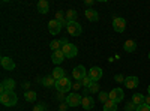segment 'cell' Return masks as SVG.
Instances as JSON below:
<instances>
[{
	"mask_svg": "<svg viewBox=\"0 0 150 111\" xmlns=\"http://www.w3.org/2000/svg\"><path fill=\"white\" fill-rule=\"evenodd\" d=\"M18 96L15 95V92H5L0 95V102H2L5 107H14L17 105Z\"/></svg>",
	"mask_w": 150,
	"mask_h": 111,
	"instance_id": "cell-1",
	"label": "cell"
},
{
	"mask_svg": "<svg viewBox=\"0 0 150 111\" xmlns=\"http://www.w3.org/2000/svg\"><path fill=\"white\" fill-rule=\"evenodd\" d=\"M54 87L57 89V92H62V93H66V92H69L71 89H72V83L69 81V78H62V80H59V81H56V86Z\"/></svg>",
	"mask_w": 150,
	"mask_h": 111,
	"instance_id": "cell-2",
	"label": "cell"
},
{
	"mask_svg": "<svg viewBox=\"0 0 150 111\" xmlns=\"http://www.w3.org/2000/svg\"><path fill=\"white\" fill-rule=\"evenodd\" d=\"M83 102V98H81V95H78V93H69L68 96H66V104L69 105V107H78L80 104Z\"/></svg>",
	"mask_w": 150,
	"mask_h": 111,
	"instance_id": "cell-3",
	"label": "cell"
},
{
	"mask_svg": "<svg viewBox=\"0 0 150 111\" xmlns=\"http://www.w3.org/2000/svg\"><path fill=\"white\" fill-rule=\"evenodd\" d=\"M66 29H68V33H69L71 36H80V35H81V32H83V27H81V24H78L77 21L68 23Z\"/></svg>",
	"mask_w": 150,
	"mask_h": 111,
	"instance_id": "cell-4",
	"label": "cell"
},
{
	"mask_svg": "<svg viewBox=\"0 0 150 111\" xmlns=\"http://www.w3.org/2000/svg\"><path fill=\"white\" fill-rule=\"evenodd\" d=\"M62 51H63V54H65L66 59H72V57H75V56L78 54V48L75 47L74 44H68L65 47H62Z\"/></svg>",
	"mask_w": 150,
	"mask_h": 111,
	"instance_id": "cell-5",
	"label": "cell"
},
{
	"mask_svg": "<svg viewBox=\"0 0 150 111\" xmlns=\"http://www.w3.org/2000/svg\"><path fill=\"white\" fill-rule=\"evenodd\" d=\"M108 96H110V99H111V101H114L116 104H119V102L123 101L125 93H123V90H122L120 87H116V89H112V90L108 93Z\"/></svg>",
	"mask_w": 150,
	"mask_h": 111,
	"instance_id": "cell-6",
	"label": "cell"
},
{
	"mask_svg": "<svg viewBox=\"0 0 150 111\" xmlns=\"http://www.w3.org/2000/svg\"><path fill=\"white\" fill-rule=\"evenodd\" d=\"M87 75L90 77V80H92L93 83H98L99 80L102 78V69L99 68V66H92L90 71L87 72Z\"/></svg>",
	"mask_w": 150,
	"mask_h": 111,
	"instance_id": "cell-7",
	"label": "cell"
},
{
	"mask_svg": "<svg viewBox=\"0 0 150 111\" xmlns=\"http://www.w3.org/2000/svg\"><path fill=\"white\" fill-rule=\"evenodd\" d=\"M72 77L77 80V81H81L84 77H87V71L83 65H78V66H75L72 69Z\"/></svg>",
	"mask_w": 150,
	"mask_h": 111,
	"instance_id": "cell-8",
	"label": "cell"
},
{
	"mask_svg": "<svg viewBox=\"0 0 150 111\" xmlns=\"http://www.w3.org/2000/svg\"><path fill=\"white\" fill-rule=\"evenodd\" d=\"M15 86L17 84H15V81L12 78H6V80L2 81V84H0V92H2V93H5V92H14Z\"/></svg>",
	"mask_w": 150,
	"mask_h": 111,
	"instance_id": "cell-9",
	"label": "cell"
},
{
	"mask_svg": "<svg viewBox=\"0 0 150 111\" xmlns=\"http://www.w3.org/2000/svg\"><path fill=\"white\" fill-rule=\"evenodd\" d=\"M112 29H114L117 33L125 32V29H126V21H125V18L116 17L114 20H112Z\"/></svg>",
	"mask_w": 150,
	"mask_h": 111,
	"instance_id": "cell-10",
	"label": "cell"
},
{
	"mask_svg": "<svg viewBox=\"0 0 150 111\" xmlns=\"http://www.w3.org/2000/svg\"><path fill=\"white\" fill-rule=\"evenodd\" d=\"M0 63H2V68L6 71H14L15 69V62L11 57H2L0 59Z\"/></svg>",
	"mask_w": 150,
	"mask_h": 111,
	"instance_id": "cell-11",
	"label": "cell"
},
{
	"mask_svg": "<svg viewBox=\"0 0 150 111\" xmlns=\"http://www.w3.org/2000/svg\"><path fill=\"white\" fill-rule=\"evenodd\" d=\"M62 24L59 23V21H56V20H51L48 23V30H50V33L51 35H59L60 33V30H62Z\"/></svg>",
	"mask_w": 150,
	"mask_h": 111,
	"instance_id": "cell-12",
	"label": "cell"
},
{
	"mask_svg": "<svg viewBox=\"0 0 150 111\" xmlns=\"http://www.w3.org/2000/svg\"><path fill=\"white\" fill-rule=\"evenodd\" d=\"M65 59L66 57H65V54H63V51H62V50L53 51V54H51V62H53V63H56V65H60Z\"/></svg>",
	"mask_w": 150,
	"mask_h": 111,
	"instance_id": "cell-13",
	"label": "cell"
},
{
	"mask_svg": "<svg viewBox=\"0 0 150 111\" xmlns=\"http://www.w3.org/2000/svg\"><path fill=\"white\" fill-rule=\"evenodd\" d=\"M83 108L86 111H90L93 107H95V101H93V98L92 96H83V102H81Z\"/></svg>",
	"mask_w": 150,
	"mask_h": 111,
	"instance_id": "cell-14",
	"label": "cell"
},
{
	"mask_svg": "<svg viewBox=\"0 0 150 111\" xmlns=\"http://www.w3.org/2000/svg\"><path fill=\"white\" fill-rule=\"evenodd\" d=\"M84 15H86V18H87V20L92 21V23H96V21L99 20V15H98V12H96L95 9H86Z\"/></svg>",
	"mask_w": 150,
	"mask_h": 111,
	"instance_id": "cell-15",
	"label": "cell"
},
{
	"mask_svg": "<svg viewBox=\"0 0 150 111\" xmlns=\"http://www.w3.org/2000/svg\"><path fill=\"white\" fill-rule=\"evenodd\" d=\"M53 78L56 80V81H59V80H62V78H65V69L63 68H60V66H56L54 69H53Z\"/></svg>",
	"mask_w": 150,
	"mask_h": 111,
	"instance_id": "cell-16",
	"label": "cell"
},
{
	"mask_svg": "<svg viewBox=\"0 0 150 111\" xmlns=\"http://www.w3.org/2000/svg\"><path fill=\"white\" fill-rule=\"evenodd\" d=\"M125 86H126V89H135L137 86H138V78L137 77H126Z\"/></svg>",
	"mask_w": 150,
	"mask_h": 111,
	"instance_id": "cell-17",
	"label": "cell"
},
{
	"mask_svg": "<svg viewBox=\"0 0 150 111\" xmlns=\"http://www.w3.org/2000/svg\"><path fill=\"white\" fill-rule=\"evenodd\" d=\"M123 50L126 51V53H134V51L137 50V44H135V41L128 39L126 42L123 44Z\"/></svg>",
	"mask_w": 150,
	"mask_h": 111,
	"instance_id": "cell-18",
	"label": "cell"
},
{
	"mask_svg": "<svg viewBox=\"0 0 150 111\" xmlns=\"http://www.w3.org/2000/svg\"><path fill=\"white\" fill-rule=\"evenodd\" d=\"M48 9H50V5H48L47 0H39V2H38V12H41V14H47Z\"/></svg>",
	"mask_w": 150,
	"mask_h": 111,
	"instance_id": "cell-19",
	"label": "cell"
},
{
	"mask_svg": "<svg viewBox=\"0 0 150 111\" xmlns=\"http://www.w3.org/2000/svg\"><path fill=\"white\" fill-rule=\"evenodd\" d=\"M56 21H59L62 26H68V20H66V14H63L62 11H57L56 12Z\"/></svg>",
	"mask_w": 150,
	"mask_h": 111,
	"instance_id": "cell-20",
	"label": "cell"
},
{
	"mask_svg": "<svg viewBox=\"0 0 150 111\" xmlns=\"http://www.w3.org/2000/svg\"><path fill=\"white\" fill-rule=\"evenodd\" d=\"M104 111H117V104L114 101L108 99L105 104H104Z\"/></svg>",
	"mask_w": 150,
	"mask_h": 111,
	"instance_id": "cell-21",
	"label": "cell"
},
{
	"mask_svg": "<svg viewBox=\"0 0 150 111\" xmlns=\"http://www.w3.org/2000/svg\"><path fill=\"white\" fill-rule=\"evenodd\" d=\"M77 17H78V14H77V11H75V9H69V11L66 12V20H68V23L75 21V20H77Z\"/></svg>",
	"mask_w": 150,
	"mask_h": 111,
	"instance_id": "cell-22",
	"label": "cell"
},
{
	"mask_svg": "<svg viewBox=\"0 0 150 111\" xmlns=\"http://www.w3.org/2000/svg\"><path fill=\"white\" fill-rule=\"evenodd\" d=\"M132 102L138 107V105H141V104H144V96L141 95V93H135L134 96H132Z\"/></svg>",
	"mask_w": 150,
	"mask_h": 111,
	"instance_id": "cell-23",
	"label": "cell"
},
{
	"mask_svg": "<svg viewBox=\"0 0 150 111\" xmlns=\"http://www.w3.org/2000/svg\"><path fill=\"white\" fill-rule=\"evenodd\" d=\"M42 84L45 86V87H51V86H56V80L53 78V75H47L42 80Z\"/></svg>",
	"mask_w": 150,
	"mask_h": 111,
	"instance_id": "cell-24",
	"label": "cell"
},
{
	"mask_svg": "<svg viewBox=\"0 0 150 111\" xmlns=\"http://www.w3.org/2000/svg\"><path fill=\"white\" fill-rule=\"evenodd\" d=\"M24 99H26L27 102H35L36 101V93L32 92V90H27L26 93H24Z\"/></svg>",
	"mask_w": 150,
	"mask_h": 111,
	"instance_id": "cell-25",
	"label": "cell"
},
{
	"mask_svg": "<svg viewBox=\"0 0 150 111\" xmlns=\"http://www.w3.org/2000/svg\"><path fill=\"white\" fill-rule=\"evenodd\" d=\"M50 48H51L53 51H59V50H62V44H60V41H57V39L51 41V42H50Z\"/></svg>",
	"mask_w": 150,
	"mask_h": 111,
	"instance_id": "cell-26",
	"label": "cell"
},
{
	"mask_svg": "<svg viewBox=\"0 0 150 111\" xmlns=\"http://www.w3.org/2000/svg\"><path fill=\"white\" fill-rule=\"evenodd\" d=\"M80 83H81V86H83V87H86V89H89L90 86L93 84V81L90 80V77H89V75H87V77H84V78H83Z\"/></svg>",
	"mask_w": 150,
	"mask_h": 111,
	"instance_id": "cell-27",
	"label": "cell"
},
{
	"mask_svg": "<svg viewBox=\"0 0 150 111\" xmlns=\"http://www.w3.org/2000/svg\"><path fill=\"white\" fill-rule=\"evenodd\" d=\"M108 99H110L108 93H105V92H99V101H101L102 104H105V102H107Z\"/></svg>",
	"mask_w": 150,
	"mask_h": 111,
	"instance_id": "cell-28",
	"label": "cell"
},
{
	"mask_svg": "<svg viewBox=\"0 0 150 111\" xmlns=\"http://www.w3.org/2000/svg\"><path fill=\"white\" fill-rule=\"evenodd\" d=\"M89 93H99V84L98 83H93L92 86H90V87H89Z\"/></svg>",
	"mask_w": 150,
	"mask_h": 111,
	"instance_id": "cell-29",
	"label": "cell"
},
{
	"mask_svg": "<svg viewBox=\"0 0 150 111\" xmlns=\"http://www.w3.org/2000/svg\"><path fill=\"white\" fill-rule=\"evenodd\" d=\"M125 111H137V105L131 101V102L126 104V107H125Z\"/></svg>",
	"mask_w": 150,
	"mask_h": 111,
	"instance_id": "cell-30",
	"label": "cell"
},
{
	"mask_svg": "<svg viewBox=\"0 0 150 111\" xmlns=\"http://www.w3.org/2000/svg\"><path fill=\"white\" fill-rule=\"evenodd\" d=\"M137 111H150V105H147V104H141V105L137 107Z\"/></svg>",
	"mask_w": 150,
	"mask_h": 111,
	"instance_id": "cell-31",
	"label": "cell"
},
{
	"mask_svg": "<svg viewBox=\"0 0 150 111\" xmlns=\"http://www.w3.org/2000/svg\"><path fill=\"white\" fill-rule=\"evenodd\" d=\"M56 98H57V101H62V102H66V96H65L63 93H62V92H59Z\"/></svg>",
	"mask_w": 150,
	"mask_h": 111,
	"instance_id": "cell-32",
	"label": "cell"
},
{
	"mask_svg": "<svg viewBox=\"0 0 150 111\" xmlns=\"http://www.w3.org/2000/svg\"><path fill=\"white\" fill-rule=\"evenodd\" d=\"M114 80H116V83H120V84L123 83V84H125V80H126V78H125L123 75H120V74H119V75H116V77H114Z\"/></svg>",
	"mask_w": 150,
	"mask_h": 111,
	"instance_id": "cell-33",
	"label": "cell"
},
{
	"mask_svg": "<svg viewBox=\"0 0 150 111\" xmlns=\"http://www.w3.org/2000/svg\"><path fill=\"white\" fill-rule=\"evenodd\" d=\"M33 111H45V105H44V104H38V105L33 108Z\"/></svg>",
	"mask_w": 150,
	"mask_h": 111,
	"instance_id": "cell-34",
	"label": "cell"
},
{
	"mask_svg": "<svg viewBox=\"0 0 150 111\" xmlns=\"http://www.w3.org/2000/svg\"><path fill=\"white\" fill-rule=\"evenodd\" d=\"M68 107H69V105H68L66 102H62V104L59 105V111H66V110H68Z\"/></svg>",
	"mask_w": 150,
	"mask_h": 111,
	"instance_id": "cell-35",
	"label": "cell"
},
{
	"mask_svg": "<svg viewBox=\"0 0 150 111\" xmlns=\"http://www.w3.org/2000/svg\"><path fill=\"white\" fill-rule=\"evenodd\" d=\"M80 87H81V83H80V81H77L75 84H72V89H74V90H78Z\"/></svg>",
	"mask_w": 150,
	"mask_h": 111,
	"instance_id": "cell-36",
	"label": "cell"
},
{
	"mask_svg": "<svg viewBox=\"0 0 150 111\" xmlns=\"http://www.w3.org/2000/svg\"><path fill=\"white\" fill-rule=\"evenodd\" d=\"M60 44H62V47H65V45H68L69 42H68L66 38H62V39H60Z\"/></svg>",
	"mask_w": 150,
	"mask_h": 111,
	"instance_id": "cell-37",
	"label": "cell"
},
{
	"mask_svg": "<svg viewBox=\"0 0 150 111\" xmlns=\"http://www.w3.org/2000/svg\"><path fill=\"white\" fill-rule=\"evenodd\" d=\"M144 104L150 105V96H146V98H144Z\"/></svg>",
	"mask_w": 150,
	"mask_h": 111,
	"instance_id": "cell-38",
	"label": "cell"
},
{
	"mask_svg": "<svg viewBox=\"0 0 150 111\" xmlns=\"http://www.w3.org/2000/svg\"><path fill=\"white\" fill-rule=\"evenodd\" d=\"M29 86H30V83H24L23 87H24V89H29Z\"/></svg>",
	"mask_w": 150,
	"mask_h": 111,
	"instance_id": "cell-39",
	"label": "cell"
},
{
	"mask_svg": "<svg viewBox=\"0 0 150 111\" xmlns=\"http://www.w3.org/2000/svg\"><path fill=\"white\" fill-rule=\"evenodd\" d=\"M147 92H149V96H150V84H149V87H147Z\"/></svg>",
	"mask_w": 150,
	"mask_h": 111,
	"instance_id": "cell-40",
	"label": "cell"
},
{
	"mask_svg": "<svg viewBox=\"0 0 150 111\" xmlns=\"http://www.w3.org/2000/svg\"><path fill=\"white\" fill-rule=\"evenodd\" d=\"M149 59H150V53H149Z\"/></svg>",
	"mask_w": 150,
	"mask_h": 111,
	"instance_id": "cell-41",
	"label": "cell"
}]
</instances>
